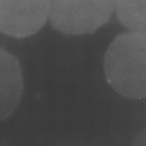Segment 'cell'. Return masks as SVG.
Segmentation results:
<instances>
[{"instance_id": "obj_5", "label": "cell", "mask_w": 146, "mask_h": 146, "mask_svg": "<svg viewBox=\"0 0 146 146\" xmlns=\"http://www.w3.org/2000/svg\"><path fill=\"white\" fill-rule=\"evenodd\" d=\"M114 14L128 31L146 34V0H115Z\"/></svg>"}, {"instance_id": "obj_4", "label": "cell", "mask_w": 146, "mask_h": 146, "mask_svg": "<svg viewBox=\"0 0 146 146\" xmlns=\"http://www.w3.org/2000/svg\"><path fill=\"white\" fill-rule=\"evenodd\" d=\"M24 88V74L19 59L0 47V121L9 118L16 110Z\"/></svg>"}, {"instance_id": "obj_1", "label": "cell", "mask_w": 146, "mask_h": 146, "mask_svg": "<svg viewBox=\"0 0 146 146\" xmlns=\"http://www.w3.org/2000/svg\"><path fill=\"white\" fill-rule=\"evenodd\" d=\"M107 84L121 96L141 101L146 96V35L131 32L117 36L103 59Z\"/></svg>"}, {"instance_id": "obj_3", "label": "cell", "mask_w": 146, "mask_h": 146, "mask_svg": "<svg viewBox=\"0 0 146 146\" xmlns=\"http://www.w3.org/2000/svg\"><path fill=\"white\" fill-rule=\"evenodd\" d=\"M49 0H0V32L25 38L37 33L48 21Z\"/></svg>"}, {"instance_id": "obj_2", "label": "cell", "mask_w": 146, "mask_h": 146, "mask_svg": "<svg viewBox=\"0 0 146 146\" xmlns=\"http://www.w3.org/2000/svg\"><path fill=\"white\" fill-rule=\"evenodd\" d=\"M115 0H49L48 21L68 36L95 33L114 14Z\"/></svg>"}]
</instances>
